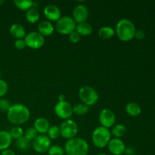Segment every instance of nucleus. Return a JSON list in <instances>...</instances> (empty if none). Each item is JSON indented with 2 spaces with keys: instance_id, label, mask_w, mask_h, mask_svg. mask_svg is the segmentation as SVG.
Masks as SVG:
<instances>
[{
  "instance_id": "nucleus-1",
  "label": "nucleus",
  "mask_w": 155,
  "mask_h": 155,
  "mask_svg": "<svg viewBox=\"0 0 155 155\" xmlns=\"http://www.w3.org/2000/svg\"><path fill=\"white\" fill-rule=\"evenodd\" d=\"M30 117V111L24 104L17 103L12 104L7 111V119L11 124L20 126L25 124Z\"/></svg>"
},
{
  "instance_id": "nucleus-2",
  "label": "nucleus",
  "mask_w": 155,
  "mask_h": 155,
  "mask_svg": "<svg viewBox=\"0 0 155 155\" xmlns=\"http://www.w3.org/2000/svg\"><path fill=\"white\" fill-rule=\"evenodd\" d=\"M136 31L135 24L127 18L120 20L115 28V34L118 39L123 42H129L132 40L134 38Z\"/></svg>"
},
{
  "instance_id": "nucleus-3",
  "label": "nucleus",
  "mask_w": 155,
  "mask_h": 155,
  "mask_svg": "<svg viewBox=\"0 0 155 155\" xmlns=\"http://www.w3.org/2000/svg\"><path fill=\"white\" fill-rule=\"evenodd\" d=\"M64 148L67 155H88L89 151L88 142L80 137H74L67 141Z\"/></svg>"
},
{
  "instance_id": "nucleus-4",
  "label": "nucleus",
  "mask_w": 155,
  "mask_h": 155,
  "mask_svg": "<svg viewBox=\"0 0 155 155\" xmlns=\"http://www.w3.org/2000/svg\"><path fill=\"white\" fill-rule=\"evenodd\" d=\"M111 139V134L109 129L98 127L94 130L92 134V141L93 145L98 148H104L107 146Z\"/></svg>"
},
{
  "instance_id": "nucleus-5",
  "label": "nucleus",
  "mask_w": 155,
  "mask_h": 155,
  "mask_svg": "<svg viewBox=\"0 0 155 155\" xmlns=\"http://www.w3.org/2000/svg\"><path fill=\"white\" fill-rule=\"evenodd\" d=\"M79 98L82 103L86 105L93 106L98 102V93L93 87L89 86H84L80 89L78 92Z\"/></svg>"
},
{
  "instance_id": "nucleus-6",
  "label": "nucleus",
  "mask_w": 155,
  "mask_h": 155,
  "mask_svg": "<svg viewBox=\"0 0 155 155\" xmlns=\"http://www.w3.org/2000/svg\"><path fill=\"white\" fill-rule=\"evenodd\" d=\"M77 24L71 17L61 16V18L56 21L54 29L58 33L61 35H69L75 31Z\"/></svg>"
},
{
  "instance_id": "nucleus-7",
  "label": "nucleus",
  "mask_w": 155,
  "mask_h": 155,
  "mask_svg": "<svg viewBox=\"0 0 155 155\" xmlns=\"http://www.w3.org/2000/svg\"><path fill=\"white\" fill-rule=\"evenodd\" d=\"M61 132V136L65 139H73L76 137L78 133V126L74 120L71 119L65 120L61 123L59 127Z\"/></svg>"
},
{
  "instance_id": "nucleus-8",
  "label": "nucleus",
  "mask_w": 155,
  "mask_h": 155,
  "mask_svg": "<svg viewBox=\"0 0 155 155\" xmlns=\"http://www.w3.org/2000/svg\"><path fill=\"white\" fill-rule=\"evenodd\" d=\"M26 45L31 49H39L45 44V37L38 31H32L24 37Z\"/></svg>"
},
{
  "instance_id": "nucleus-9",
  "label": "nucleus",
  "mask_w": 155,
  "mask_h": 155,
  "mask_svg": "<svg viewBox=\"0 0 155 155\" xmlns=\"http://www.w3.org/2000/svg\"><path fill=\"white\" fill-rule=\"evenodd\" d=\"M54 113L58 117L64 120H68L73 115V106L67 101H58L54 106Z\"/></svg>"
},
{
  "instance_id": "nucleus-10",
  "label": "nucleus",
  "mask_w": 155,
  "mask_h": 155,
  "mask_svg": "<svg viewBox=\"0 0 155 155\" xmlns=\"http://www.w3.org/2000/svg\"><path fill=\"white\" fill-rule=\"evenodd\" d=\"M51 145V139L47 135H38L37 137L32 142V147L39 154L48 152Z\"/></svg>"
},
{
  "instance_id": "nucleus-11",
  "label": "nucleus",
  "mask_w": 155,
  "mask_h": 155,
  "mask_svg": "<svg viewBox=\"0 0 155 155\" xmlns=\"http://www.w3.org/2000/svg\"><path fill=\"white\" fill-rule=\"evenodd\" d=\"M98 120L101 127L110 129L114 126L116 122V115L110 109L104 108L100 112Z\"/></svg>"
},
{
  "instance_id": "nucleus-12",
  "label": "nucleus",
  "mask_w": 155,
  "mask_h": 155,
  "mask_svg": "<svg viewBox=\"0 0 155 155\" xmlns=\"http://www.w3.org/2000/svg\"><path fill=\"white\" fill-rule=\"evenodd\" d=\"M89 12L87 6L83 4H80L74 7L73 10L72 18L77 24H80V23L86 22L89 18Z\"/></svg>"
},
{
  "instance_id": "nucleus-13",
  "label": "nucleus",
  "mask_w": 155,
  "mask_h": 155,
  "mask_svg": "<svg viewBox=\"0 0 155 155\" xmlns=\"http://www.w3.org/2000/svg\"><path fill=\"white\" fill-rule=\"evenodd\" d=\"M109 151L114 155H122L124 154L126 145L124 141L117 138H112L107 144Z\"/></svg>"
},
{
  "instance_id": "nucleus-14",
  "label": "nucleus",
  "mask_w": 155,
  "mask_h": 155,
  "mask_svg": "<svg viewBox=\"0 0 155 155\" xmlns=\"http://www.w3.org/2000/svg\"><path fill=\"white\" fill-rule=\"evenodd\" d=\"M44 15L48 21H58L61 18V12L60 8L57 5L53 4H49L45 7L43 10Z\"/></svg>"
},
{
  "instance_id": "nucleus-15",
  "label": "nucleus",
  "mask_w": 155,
  "mask_h": 155,
  "mask_svg": "<svg viewBox=\"0 0 155 155\" xmlns=\"http://www.w3.org/2000/svg\"><path fill=\"white\" fill-rule=\"evenodd\" d=\"M50 127L49 121L45 117H39L33 123V128L39 135H45Z\"/></svg>"
},
{
  "instance_id": "nucleus-16",
  "label": "nucleus",
  "mask_w": 155,
  "mask_h": 155,
  "mask_svg": "<svg viewBox=\"0 0 155 155\" xmlns=\"http://www.w3.org/2000/svg\"><path fill=\"white\" fill-rule=\"evenodd\" d=\"M37 29L38 32L44 37L51 36L54 31V27L53 26V24L47 20L41 21L38 24Z\"/></svg>"
},
{
  "instance_id": "nucleus-17",
  "label": "nucleus",
  "mask_w": 155,
  "mask_h": 155,
  "mask_svg": "<svg viewBox=\"0 0 155 155\" xmlns=\"http://www.w3.org/2000/svg\"><path fill=\"white\" fill-rule=\"evenodd\" d=\"M12 138L9 132L6 130L0 131V151L8 149L12 143Z\"/></svg>"
},
{
  "instance_id": "nucleus-18",
  "label": "nucleus",
  "mask_w": 155,
  "mask_h": 155,
  "mask_svg": "<svg viewBox=\"0 0 155 155\" xmlns=\"http://www.w3.org/2000/svg\"><path fill=\"white\" fill-rule=\"evenodd\" d=\"M11 35L16 39H24L26 36L25 28L21 24H13L9 29Z\"/></svg>"
},
{
  "instance_id": "nucleus-19",
  "label": "nucleus",
  "mask_w": 155,
  "mask_h": 155,
  "mask_svg": "<svg viewBox=\"0 0 155 155\" xmlns=\"http://www.w3.org/2000/svg\"><path fill=\"white\" fill-rule=\"evenodd\" d=\"M75 31H77L80 36H86L90 35L93 31V27L89 23L83 22L77 24Z\"/></svg>"
},
{
  "instance_id": "nucleus-20",
  "label": "nucleus",
  "mask_w": 155,
  "mask_h": 155,
  "mask_svg": "<svg viewBox=\"0 0 155 155\" xmlns=\"http://www.w3.org/2000/svg\"><path fill=\"white\" fill-rule=\"evenodd\" d=\"M125 110L127 114L130 117H138L142 113L140 105L136 102H130L126 105Z\"/></svg>"
},
{
  "instance_id": "nucleus-21",
  "label": "nucleus",
  "mask_w": 155,
  "mask_h": 155,
  "mask_svg": "<svg viewBox=\"0 0 155 155\" xmlns=\"http://www.w3.org/2000/svg\"><path fill=\"white\" fill-rule=\"evenodd\" d=\"M26 20L30 24H36L40 18V14L36 8L33 7L26 12Z\"/></svg>"
},
{
  "instance_id": "nucleus-22",
  "label": "nucleus",
  "mask_w": 155,
  "mask_h": 155,
  "mask_svg": "<svg viewBox=\"0 0 155 155\" xmlns=\"http://www.w3.org/2000/svg\"><path fill=\"white\" fill-rule=\"evenodd\" d=\"M98 35L103 39H109L115 35V30L111 27H102L98 30Z\"/></svg>"
},
{
  "instance_id": "nucleus-23",
  "label": "nucleus",
  "mask_w": 155,
  "mask_h": 155,
  "mask_svg": "<svg viewBox=\"0 0 155 155\" xmlns=\"http://www.w3.org/2000/svg\"><path fill=\"white\" fill-rule=\"evenodd\" d=\"M127 133V128L124 124H117L114 126L110 131L111 136H114V138H117L120 139L121 137L124 136Z\"/></svg>"
},
{
  "instance_id": "nucleus-24",
  "label": "nucleus",
  "mask_w": 155,
  "mask_h": 155,
  "mask_svg": "<svg viewBox=\"0 0 155 155\" xmlns=\"http://www.w3.org/2000/svg\"><path fill=\"white\" fill-rule=\"evenodd\" d=\"M14 3L18 9L26 12L34 7V2L31 0H15Z\"/></svg>"
},
{
  "instance_id": "nucleus-25",
  "label": "nucleus",
  "mask_w": 155,
  "mask_h": 155,
  "mask_svg": "<svg viewBox=\"0 0 155 155\" xmlns=\"http://www.w3.org/2000/svg\"><path fill=\"white\" fill-rule=\"evenodd\" d=\"M16 146L21 151H27L32 146V142L26 139L24 136L16 140Z\"/></svg>"
},
{
  "instance_id": "nucleus-26",
  "label": "nucleus",
  "mask_w": 155,
  "mask_h": 155,
  "mask_svg": "<svg viewBox=\"0 0 155 155\" xmlns=\"http://www.w3.org/2000/svg\"><path fill=\"white\" fill-rule=\"evenodd\" d=\"M89 106L86 105L83 103L77 104L73 107V113L75 114L76 115H78V116H83V115L86 114L89 112Z\"/></svg>"
},
{
  "instance_id": "nucleus-27",
  "label": "nucleus",
  "mask_w": 155,
  "mask_h": 155,
  "mask_svg": "<svg viewBox=\"0 0 155 155\" xmlns=\"http://www.w3.org/2000/svg\"><path fill=\"white\" fill-rule=\"evenodd\" d=\"M60 136L61 132L59 127L56 125L50 126L49 129H48V132H47V136L51 140H54V139H57Z\"/></svg>"
},
{
  "instance_id": "nucleus-28",
  "label": "nucleus",
  "mask_w": 155,
  "mask_h": 155,
  "mask_svg": "<svg viewBox=\"0 0 155 155\" xmlns=\"http://www.w3.org/2000/svg\"><path fill=\"white\" fill-rule=\"evenodd\" d=\"M9 133H10L12 139L18 140L20 138L24 136V131L20 126H15V127L11 129V130L9 131Z\"/></svg>"
},
{
  "instance_id": "nucleus-29",
  "label": "nucleus",
  "mask_w": 155,
  "mask_h": 155,
  "mask_svg": "<svg viewBox=\"0 0 155 155\" xmlns=\"http://www.w3.org/2000/svg\"><path fill=\"white\" fill-rule=\"evenodd\" d=\"M48 155H64V148L58 145H51L48 151Z\"/></svg>"
},
{
  "instance_id": "nucleus-30",
  "label": "nucleus",
  "mask_w": 155,
  "mask_h": 155,
  "mask_svg": "<svg viewBox=\"0 0 155 155\" xmlns=\"http://www.w3.org/2000/svg\"><path fill=\"white\" fill-rule=\"evenodd\" d=\"M38 135L39 134H38V133L36 132V130H35L33 127H29V128H27V130H25L24 136L26 138V139L30 140V142H33V141L37 137Z\"/></svg>"
},
{
  "instance_id": "nucleus-31",
  "label": "nucleus",
  "mask_w": 155,
  "mask_h": 155,
  "mask_svg": "<svg viewBox=\"0 0 155 155\" xmlns=\"http://www.w3.org/2000/svg\"><path fill=\"white\" fill-rule=\"evenodd\" d=\"M12 106L10 101L6 98H0V110L2 112H6L9 110L10 107Z\"/></svg>"
},
{
  "instance_id": "nucleus-32",
  "label": "nucleus",
  "mask_w": 155,
  "mask_h": 155,
  "mask_svg": "<svg viewBox=\"0 0 155 155\" xmlns=\"http://www.w3.org/2000/svg\"><path fill=\"white\" fill-rule=\"evenodd\" d=\"M8 90V85L7 82L3 80H0V98L4 97L7 94Z\"/></svg>"
},
{
  "instance_id": "nucleus-33",
  "label": "nucleus",
  "mask_w": 155,
  "mask_h": 155,
  "mask_svg": "<svg viewBox=\"0 0 155 155\" xmlns=\"http://www.w3.org/2000/svg\"><path fill=\"white\" fill-rule=\"evenodd\" d=\"M68 37H69L70 41L71 42H73V43H77L81 39V36H80V35L77 31L72 32L71 34L68 35Z\"/></svg>"
},
{
  "instance_id": "nucleus-34",
  "label": "nucleus",
  "mask_w": 155,
  "mask_h": 155,
  "mask_svg": "<svg viewBox=\"0 0 155 155\" xmlns=\"http://www.w3.org/2000/svg\"><path fill=\"white\" fill-rule=\"evenodd\" d=\"M15 47L18 50H23L25 48V47H27L25 43V41L24 39H16L15 41Z\"/></svg>"
},
{
  "instance_id": "nucleus-35",
  "label": "nucleus",
  "mask_w": 155,
  "mask_h": 155,
  "mask_svg": "<svg viewBox=\"0 0 155 155\" xmlns=\"http://www.w3.org/2000/svg\"><path fill=\"white\" fill-rule=\"evenodd\" d=\"M145 33L142 30H136V33H135L134 38H136L138 40H142L145 39Z\"/></svg>"
},
{
  "instance_id": "nucleus-36",
  "label": "nucleus",
  "mask_w": 155,
  "mask_h": 155,
  "mask_svg": "<svg viewBox=\"0 0 155 155\" xmlns=\"http://www.w3.org/2000/svg\"><path fill=\"white\" fill-rule=\"evenodd\" d=\"M135 153H136V151H135L134 148L133 147H126L125 151H124V154L127 155H134Z\"/></svg>"
},
{
  "instance_id": "nucleus-37",
  "label": "nucleus",
  "mask_w": 155,
  "mask_h": 155,
  "mask_svg": "<svg viewBox=\"0 0 155 155\" xmlns=\"http://www.w3.org/2000/svg\"><path fill=\"white\" fill-rule=\"evenodd\" d=\"M0 155H16V154H15V152L13 150L10 149V148H8V149L1 151Z\"/></svg>"
},
{
  "instance_id": "nucleus-38",
  "label": "nucleus",
  "mask_w": 155,
  "mask_h": 155,
  "mask_svg": "<svg viewBox=\"0 0 155 155\" xmlns=\"http://www.w3.org/2000/svg\"><path fill=\"white\" fill-rule=\"evenodd\" d=\"M58 101H66V100H65V95H64V94H61V95H59L58 96Z\"/></svg>"
},
{
  "instance_id": "nucleus-39",
  "label": "nucleus",
  "mask_w": 155,
  "mask_h": 155,
  "mask_svg": "<svg viewBox=\"0 0 155 155\" xmlns=\"http://www.w3.org/2000/svg\"><path fill=\"white\" fill-rule=\"evenodd\" d=\"M4 2H5L4 0H0V5H2V4H4Z\"/></svg>"
},
{
  "instance_id": "nucleus-40",
  "label": "nucleus",
  "mask_w": 155,
  "mask_h": 155,
  "mask_svg": "<svg viewBox=\"0 0 155 155\" xmlns=\"http://www.w3.org/2000/svg\"><path fill=\"white\" fill-rule=\"evenodd\" d=\"M96 155H107V154H104V153H100V154H96Z\"/></svg>"
},
{
  "instance_id": "nucleus-41",
  "label": "nucleus",
  "mask_w": 155,
  "mask_h": 155,
  "mask_svg": "<svg viewBox=\"0 0 155 155\" xmlns=\"http://www.w3.org/2000/svg\"><path fill=\"white\" fill-rule=\"evenodd\" d=\"M1 77H2V72L1 71H0V80H1Z\"/></svg>"
}]
</instances>
